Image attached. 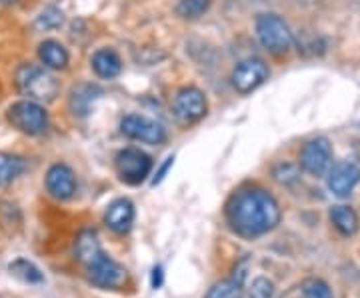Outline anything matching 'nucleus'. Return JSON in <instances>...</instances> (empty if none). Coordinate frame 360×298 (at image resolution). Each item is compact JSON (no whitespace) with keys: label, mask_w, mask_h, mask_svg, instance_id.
<instances>
[{"label":"nucleus","mask_w":360,"mask_h":298,"mask_svg":"<svg viewBox=\"0 0 360 298\" xmlns=\"http://www.w3.org/2000/svg\"><path fill=\"white\" fill-rule=\"evenodd\" d=\"M257 37L270 54H286L295 44V37L283 16L274 13L260 14L257 18Z\"/></svg>","instance_id":"3"},{"label":"nucleus","mask_w":360,"mask_h":298,"mask_svg":"<svg viewBox=\"0 0 360 298\" xmlns=\"http://www.w3.org/2000/svg\"><path fill=\"white\" fill-rule=\"evenodd\" d=\"M300 288L304 298H335L330 286L321 278H307L304 283H300Z\"/></svg>","instance_id":"23"},{"label":"nucleus","mask_w":360,"mask_h":298,"mask_svg":"<svg viewBox=\"0 0 360 298\" xmlns=\"http://www.w3.org/2000/svg\"><path fill=\"white\" fill-rule=\"evenodd\" d=\"M89 278L101 288H120V286L127 283V268L120 266L116 260L110 257H106V252H101L94 260H90L89 264L84 266Z\"/></svg>","instance_id":"7"},{"label":"nucleus","mask_w":360,"mask_h":298,"mask_svg":"<svg viewBox=\"0 0 360 298\" xmlns=\"http://www.w3.org/2000/svg\"><path fill=\"white\" fill-rule=\"evenodd\" d=\"M120 132L132 141H141L146 144H162L167 141V129L153 118L141 115H129L120 122Z\"/></svg>","instance_id":"9"},{"label":"nucleus","mask_w":360,"mask_h":298,"mask_svg":"<svg viewBox=\"0 0 360 298\" xmlns=\"http://www.w3.org/2000/svg\"><path fill=\"white\" fill-rule=\"evenodd\" d=\"M274 181L281 182V184H290V182L298 181V169H296L295 164H278L276 169H274Z\"/></svg>","instance_id":"26"},{"label":"nucleus","mask_w":360,"mask_h":298,"mask_svg":"<svg viewBox=\"0 0 360 298\" xmlns=\"http://www.w3.org/2000/svg\"><path fill=\"white\" fill-rule=\"evenodd\" d=\"M210 4H212V0H179L176 13L182 18L194 20V18H200L210 8Z\"/></svg>","instance_id":"21"},{"label":"nucleus","mask_w":360,"mask_h":298,"mask_svg":"<svg viewBox=\"0 0 360 298\" xmlns=\"http://www.w3.org/2000/svg\"><path fill=\"white\" fill-rule=\"evenodd\" d=\"M272 294H274V285L264 276L255 278L250 288H248V297L250 298H272Z\"/></svg>","instance_id":"25"},{"label":"nucleus","mask_w":360,"mask_h":298,"mask_svg":"<svg viewBox=\"0 0 360 298\" xmlns=\"http://www.w3.org/2000/svg\"><path fill=\"white\" fill-rule=\"evenodd\" d=\"M226 221L243 238H258L281 222L276 198L262 188H245L232 196L226 207Z\"/></svg>","instance_id":"1"},{"label":"nucleus","mask_w":360,"mask_h":298,"mask_svg":"<svg viewBox=\"0 0 360 298\" xmlns=\"http://www.w3.org/2000/svg\"><path fill=\"white\" fill-rule=\"evenodd\" d=\"M16 86L28 101L39 104L52 103L60 92L58 80L37 65H22L16 70Z\"/></svg>","instance_id":"2"},{"label":"nucleus","mask_w":360,"mask_h":298,"mask_svg":"<svg viewBox=\"0 0 360 298\" xmlns=\"http://www.w3.org/2000/svg\"><path fill=\"white\" fill-rule=\"evenodd\" d=\"M16 2H18V0H0V4H4V6H13Z\"/></svg>","instance_id":"30"},{"label":"nucleus","mask_w":360,"mask_h":298,"mask_svg":"<svg viewBox=\"0 0 360 298\" xmlns=\"http://www.w3.org/2000/svg\"><path fill=\"white\" fill-rule=\"evenodd\" d=\"M270 77L269 65L262 58H245L232 70V86L240 94H248V92L257 91L258 86H262Z\"/></svg>","instance_id":"6"},{"label":"nucleus","mask_w":360,"mask_h":298,"mask_svg":"<svg viewBox=\"0 0 360 298\" xmlns=\"http://www.w3.org/2000/svg\"><path fill=\"white\" fill-rule=\"evenodd\" d=\"M153 170V158L141 148H124L116 155V172L127 184H141Z\"/></svg>","instance_id":"5"},{"label":"nucleus","mask_w":360,"mask_h":298,"mask_svg":"<svg viewBox=\"0 0 360 298\" xmlns=\"http://www.w3.org/2000/svg\"><path fill=\"white\" fill-rule=\"evenodd\" d=\"M333 164V146L324 136H316L302 146L300 150V167L312 176H322Z\"/></svg>","instance_id":"10"},{"label":"nucleus","mask_w":360,"mask_h":298,"mask_svg":"<svg viewBox=\"0 0 360 298\" xmlns=\"http://www.w3.org/2000/svg\"><path fill=\"white\" fill-rule=\"evenodd\" d=\"M39 58L42 65L52 70H63L70 63L68 51L56 40H44L39 46Z\"/></svg>","instance_id":"15"},{"label":"nucleus","mask_w":360,"mask_h":298,"mask_svg":"<svg viewBox=\"0 0 360 298\" xmlns=\"http://www.w3.org/2000/svg\"><path fill=\"white\" fill-rule=\"evenodd\" d=\"M8 122L14 129L25 132L28 136H39L44 130L49 129V115L44 110V106L34 101H18L14 103L8 112Z\"/></svg>","instance_id":"4"},{"label":"nucleus","mask_w":360,"mask_h":298,"mask_svg":"<svg viewBox=\"0 0 360 298\" xmlns=\"http://www.w3.org/2000/svg\"><path fill=\"white\" fill-rule=\"evenodd\" d=\"M101 252H104V250L94 231H82V233L78 234L77 242H75V254H77L78 262L82 266H86L90 260L96 259Z\"/></svg>","instance_id":"16"},{"label":"nucleus","mask_w":360,"mask_h":298,"mask_svg":"<svg viewBox=\"0 0 360 298\" xmlns=\"http://www.w3.org/2000/svg\"><path fill=\"white\" fill-rule=\"evenodd\" d=\"M46 190L56 200H68L77 193V179L70 167L63 162L52 164L46 172Z\"/></svg>","instance_id":"12"},{"label":"nucleus","mask_w":360,"mask_h":298,"mask_svg":"<svg viewBox=\"0 0 360 298\" xmlns=\"http://www.w3.org/2000/svg\"><path fill=\"white\" fill-rule=\"evenodd\" d=\"M283 298H304V294H302V288H300V285H296L292 286V288H290Z\"/></svg>","instance_id":"29"},{"label":"nucleus","mask_w":360,"mask_h":298,"mask_svg":"<svg viewBox=\"0 0 360 298\" xmlns=\"http://www.w3.org/2000/svg\"><path fill=\"white\" fill-rule=\"evenodd\" d=\"M360 182V167L356 162H338L333 169H328V179L326 184L330 188V193L338 198H347L348 195H352V190L356 188V184Z\"/></svg>","instance_id":"11"},{"label":"nucleus","mask_w":360,"mask_h":298,"mask_svg":"<svg viewBox=\"0 0 360 298\" xmlns=\"http://www.w3.org/2000/svg\"><path fill=\"white\" fill-rule=\"evenodd\" d=\"M25 169L26 164L20 156L0 153V184L2 186H6V184L16 181L25 172Z\"/></svg>","instance_id":"19"},{"label":"nucleus","mask_w":360,"mask_h":298,"mask_svg":"<svg viewBox=\"0 0 360 298\" xmlns=\"http://www.w3.org/2000/svg\"><path fill=\"white\" fill-rule=\"evenodd\" d=\"M206 298H243V285L236 283L234 278L220 280L208 290Z\"/></svg>","instance_id":"22"},{"label":"nucleus","mask_w":360,"mask_h":298,"mask_svg":"<svg viewBox=\"0 0 360 298\" xmlns=\"http://www.w3.org/2000/svg\"><path fill=\"white\" fill-rule=\"evenodd\" d=\"M63 22H65L63 11H58L56 6H49L37 18V28H40V30H56V28L63 26Z\"/></svg>","instance_id":"24"},{"label":"nucleus","mask_w":360,"mask_h":298,"mask_svg":"<svg viewBox=\"0 0 360 298\" xmlns=\"http://www.w3.org/2000/svg\"><path fill=\"white\" fill-rule=\"evenodd\" d=\"M8 271H11L16 278L25 280L28 285H39V283L44 280V276H42V273L39 271V266L32 264L30 260L26 259H16L14 262H11Z\"/></svg>","instance_id":"20"},{"label":"nucleus","mask_w":360,"mask_h":298,"mask_svg":"<svg viewBox=\"0 0 360 298\" xmlns=\"http://www.w3.org/2000/svg\"><path fill=\"white\" fill-rule=\"evenodd\" d=\"M206 108H208V104H206L205 92L194 89V86L180 89L172 101V112L182 124L198 122L206 115Z\"/></svg>","instance_id":"8"},{"label":"nucleus","mask_w":360,"mask_h":298,"mask_svg":"<svg viewBox=\"0 0 360 298\" xmlns=\"http://www.w3.org/2000/svg\"><path fill=\"white\" fill-rule=\"evenodd\" d=\"M330 221L336 226V231L340 234H345V236H352L359 231V216H356V212L350 207H345V205L333 207Z\"/></svg>","instance_id":"18"},{"label":"nucleus","mask_w":360,"mask_h":298,"mask_svg":"<svg viewBox=\"0 0 360 298\" xmlns=\"http://www.w3.org/2000/svg\"><path fill=\"white\" fill-rule=\"evenodd\" d=\"M165 280V274H162V266H155L153 271V288H160Z\"/></svg>","instance_id":"28"},{"label":"nucleus","mask_w":360,"mask_h":298,"mask_svg":"<svg viewBox=\"0 0 360 298\" xmlns=\"http://www.w3.org/2000/svg\"><path fill=\"white\" fill-rule=\"evenodd\" d=\"M103 94V91L96 84H80L78 89L72 91L70 96V108L72 112L78 117H86L90 112V106L94 104V101Z\"/></svg>","instance_id":"17"},{"label":"nucleus","mask_w":360,"mask_h":298,"mask_svg":"<svg viewBox=\"0 0 360 298\" xmlns=\"http://www.w3.org/2000/svg\"><path fill=\"white\" fill-rule=\"evenodd\" d=\"M104 222L115 233H129L130 228H132V222H134V205L130 202L129 198H118V200H115L110 207L106 208Z\"/></svg>","instance_id":"13"},{"label":"nucleus","mask_w":360,"mask_h":298,"mask_svg":"<svg viewBox=\"0 0 360 298\" xmlns=\"http://www.w3.org/2000/svg\"><path fill=\"white\" fill-rule=\"evenodd\" d=\"M172 162H174V158H172V156H168L167 158V162H165V164H162V167H160V170H158V174H156L155 176V184H158V182L162 181V179H165V174H167L168 172V169H170V167H172Z\"/></svg>","instance_id":"27"},{"label":"nucleus","mask_w":360,"mask_h":298,"mask_svg":"<svg viewBox=\"0 0 360 298\" xmlns=\"http://www.w3.org/2000/svg\"><path fill=\"white\" fill-rule=\"evenodd\" d=\"M90 63H92L94 72L101 78H106V80L116 78L122 72V60H120V56L112 48H101V51H96L92 54V60Z\"/></svg>","instance_id":"14"}]
</instances>
